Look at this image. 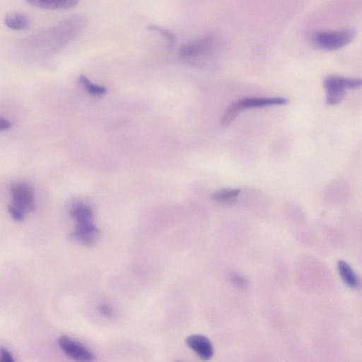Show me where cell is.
I'll use <instances>...</instances> for the list:
<instances>
[{
	"instance_id": "cell-7",
	"label": "cell",
	"mask_w": 362,
	"mask_h": 362,
	"mask_svg": "<svg viewBox=\"0 0 362 362\" xmlns=\"http://www.w3.org/2000/svg\"><path fill=\"white\" fill-rule=\"evenodd\" d=\"M187 345L203 360L210 359L214 354L211 341L204 335L192 334L187 337Z\"/></svg>"
},
{
	"instance_id": "cell-13",
	"label": "cell",
	"mask_w": 362,
	"mask_h": 362,
	"mask_svg": "<svg viewBox=\"0 0 362 362\" xmlns=\"http://www.w3.org/2000/svg\"><path fill=\"white\" fill-rule=\"evenodd\" d=\"M147 29L151 33H156L162 37L169 49H173L177 44V37L171 31L157 25H149Z\"/></svg>"
},
{
	"instance_id": "cell-19",
	"label": "cell",
	"mask_w": 362,
	"mask_h": 362,
	"mask_svg": "<svg viewBox=\"0 0 362 362\" xmlns=\"http://www.w3.org/2000/svg\"><path fill=\"white\" fill-rule=\"evenodd\" d=\"M230 279L233 284L237 287L244 289L247 287V283L246 279L239 274L232 273L230 275Z\"/></svg>"
},
{
	"instance_id": "cell-12",
	"label": "cell",
	"mask_w": 362,
	"mask_h": 362,
	"mask_svg": "<svg viewBox=\"0 0 362 362\" xmlns=\"http://www.w3.org/2000/svg\"><path fill=\"white\" fill-rule=\"evenodd\" d=\"M4 23L10 29L13 30H23L30 28L29 18L20 12H11L4 17Z\"/></svg>"
},
{
	"instance_id": "cell-17",
	"label": "cell",
	"mask_w": 362,
	"mask_h": 362,
	"mask_svg": "<svg viewBox=\"0 0 362 362\" xmlns=\"http://www.w3.org/2000/svg\"><path fill=\"white\" fill-rule=\"evenodd\" d=\"M242 111L240 110L236 103H231L225 111L221 119V124L222 126H228L233 123L239 114Z\"/></svg>"
},
{
	"instance_id": "cell-14",
	"label": "cell",
	"mask_w": 362,
	"mask_h": 362,
	"mask_svg": "<svg viewBox=\"0 0 362 362\" xmlns=\"http://www.w3.org/2000/svg\"><path fill=\"white\" fill-rule=\"evenodd\" d=\"M240 193V189H225L216 191L211 194V199L218 203H229L233 202Z\"/></svg>"
},
{
	"instance_id": "cell-16",
	"label": "cell",
	"mask_w": 362,
	"mask_h": 362,
	"mask_svg": "<svg viewBox=\"0 0 362 362\" xmlns=\"http://www.w3.org/2000/svg\"><path fill=\"white\" fill-rule=\"evenodd\" d=\"M78 83L87 93L95 97H101L106 93V88L91 83L85 76H80Z\"/></svg>"
},
{
	"instance_id": "cell-22",
	"label": "cell",
	"mask_w": 362,
	"mask_h": 362,
	"mask_svg": "<svg viewBox=\"0 0 362 362\" xmlns=\"http://www.w3.org/2000/svg\"><path fill=\"white\" fill-rule=\"evenodd\" d=\"M100 312L106 317H110L113 315V311L111 307L106 304H102L99 307Z\"/></svg>"
},
{
	"instance_id": "cell-21",
	"label": "cell",
	"mask_w": 362,
	"mask_h": 362,
	"mask_svg": "<svg viewBox=\"0 0 362 362\" xmlns=\"http://www.w3.org/2000/svg\"><path fill=\"white\" fill-rule=\"evenodd\" d=\"M0 361L13 362L14 358L12 354L5 348L0 349Z\"/></svg>"
},
{
	"instance_id": "cell-10",
	"label": "cell",
	"mask_w": 362,
	"mask_h": 362,
	"mask_svg": "<svg viewBox=\"0 0 362 362\" xmlns=\"http://www.w3.org/2000/svg\"><path fill=\"white\" fill-rule=\"evenodd\" d=\"M337 267L341 279L348 287L354 289L359 288L360 279L346 262L339 260L337 262Z\"/></svg>"
},
{
	"instance_id": "cell-4",
	"label": "cell",
	"mask_w": 362,
	"mask_h": 362,
	"mask_svg": "<svg viewBox=\"0 0 362 362\" xmlns=\"http://www.w3.org/2000/svg\"><path fill=\"white\" fill-rule=\"evenodd\" d=\"M13 204L25 214L33 211L35 204L32 187L25 182L13 183L10 187Z\"/></svg>"
},
{
	"instance_id": "cell-5",
	"label": "cell",
	"mask_w": 362,
	"mask_h": 362,
	"mask_svg": "<svg viewBox=\"0 0 362 362\" xmlns=\"http://www.w3.org/2000/svg\"><path fill=\"white\" fill-rule=\"evenodd\" d=\"M76 224L71 233V237L77 243L84 245H93L100 237V230L93 223V219L76 221Z\"/></svg>"
},
{
	"instance_id": "cell-18",
	"label": "cell",
	"mask_w": 362,
	"mask_h": 362,
	"mask_svg": "<svg viewBox=\"0 0 362 362\" xmlns=\"http://www.w3.org/2000/svg\"><path fill=\"white\" fill-rule=\"evenodd\" d=\"M326 90V103L329 105H335L340 103L346 95L345 90L329 88Z\"/></svg>"
},
{
	"instance_id": "cell-3",
	"label": "cell",
	"mask_w": 362,
	"mask_h": 362,
	"mask_svg": "<svg viewBox=\"0 0 362 362\" xmlns=\"http://www.w3.org/2000/svg\"><path fill=\"white\" fill-rule=\"evenodd\" d=\"M216 41L213 35H206L180 46V56L188 60L204 61L214 57Z\"/></svg>"
},
{
	"instance_id": "cell-1",
	"label": "cell",
	"mask_w": 362,
	"mask_h": 362,
	"mask_svg": "<svg viewBox=\"0 0 362 362\" xmlns=\"http://www.w3.org/2000/svg\"><path fill=\"white\" fill-rule=\"evenodd\" d=\"M87 19L83 16H74L29 39L25 48H40L49 52L63 48L79 35L87 26Z\"/></svg>"
},
{
	"instance_id": "cell-8",
	"label": "cell",
	"mask_w": 362,
	"mask_h": 362,
	"mask_svg": "<svg viewBox=\"0 0 362 362\" xmlns=\"http://www.w3.org/2000/svg\"><path fill=\"white\" fill-rule=\"evenodd\" d=\"M288 100L281 97L260 98L250 97L245 98L235 101L241 111L246 109L263 107L273 105H285Z\"/></svg>"
},
{
	"instance_id": "cell-23",
	"label": "cell",
	"mask_w": 362,
	"mask_h": 362,
	"mask_svg": "<svg viewBox=\"0 0 362 362\" xmlns=\"http://www.w3.org/2000/svg\"><path fill=\"white\" fill-rule=\"evenodd\" d=\"M11 127V122L2 117H0V131H4Z\"/></svg>"
},
{
	"instance_id": "cell-20",
	"label": "cell",
	"mask_w": 362,
	"mask_h": 362,
	"mask_svg": "<svg viewBox=\"0 0 362 362\" xmlns=\"http://www.w3.org/2000/svg\"><path fill=\"white\" fill-rule=\"evenodd\" d=\"M9 214L16 221H22L24 219L25 213L13 204H10L8 207Z\"/></svg>"
},
{
	"instance_id": "cell-2",
	"label": "cell",
	"mask_w": 362,
	"mask_h": 362,
	"mask_svg": "<svg viewBox=\"0 0 362 362\" xmlns=\"http://www.w3.org/2000/svg\"><path fill=\"white\" fill-rule=\"evenodd\" d=\"M356 35V30L350 28L336 30H319L312 35L311 41L319 49L334 51L349 45Z\"/></svg>"
},
{
	"instance_id": "cell-6",
	"label": "cell",
	"mask_w": 362,
	"mask_h": 362,
	"mask_svg": "<svg viewBox=\"0 0 362 362\" xmlns=\"http://www.w3.org/2000/svg\"><path fill=\"white\" fill-rule=\"evenodd\" d=\"M58 344L62 351L73 359L81 361H90L94 359V355L90 350L69 337H60L58 339Z\"/></svg>"
},
{
	"instance_id": "cell-11",
	"label": "cell",
	"mask_w": 362,
	"mask_h": 362,
	"mask_svg": "<svg viewBox=\"0 0 362 362\" xmlns=\"http://www.w3.org/2000/svg\"><path fill=\"white\" fill-rule=\"evenodd\" d=\"M35 7L43 9L63 10L74 7L79 0H26Z\"/></svg>"
},
{
	"instance_id": "cell-15",
	"label": "cell",
	"mask_w": 362,
	"mask_h": 362,
	"mask_svg": "<svg viewBox=\"0 0 362 362\" xmlns=\"http://www.w3.org/2000/svg\"><path fill=\"white\" fill-rule=\"evenodd\" d=\"M70 214L76 221L93 219V218L92 208L90 206L83 203L75 204L71 208Z\"/></svg>"
},
{
	"instance_id": "cell-9",
	"label": "cell",
	"mask_w": 362,
	"mask_h": 362,
	"mask_svg": "<svg viewBox=\"0 0 362 362\" xmlns=\"http://www.w3.org/2000/svg\"><path fill=\"white\" fill-rule=\"evenodd\" d=\"M360 78H346L341 76H329L323 82L325 89L337 88L341 90L354 89L361 86Z\"/></svg>"
}]
</instances>
